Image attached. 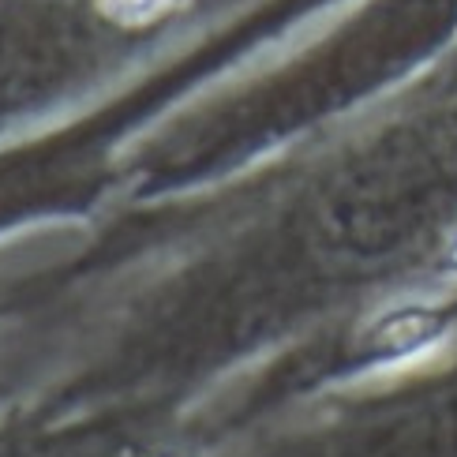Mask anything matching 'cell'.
I'll return each mask as SVG.
<instances>
[{"label":"cell","mask_w":457,"mask_h":457,"mask_svg":"<svg viewBox=\"0 0 457 457\" xmlns=\"http://www.w3.org/2000/svg\"><path fill=\"white\" fill-rule=\"evenodd\" d=\"M180 0H102V8L112 12L124 23H154L158 15L173 12Z\"/></svg>","instance_id":"cell-1"}]
</instances>
